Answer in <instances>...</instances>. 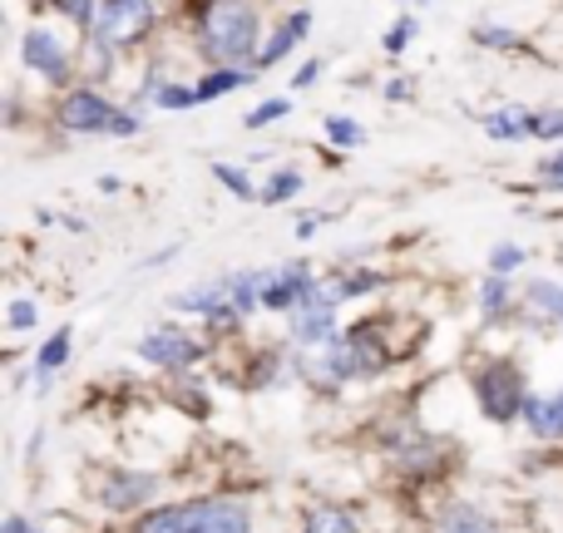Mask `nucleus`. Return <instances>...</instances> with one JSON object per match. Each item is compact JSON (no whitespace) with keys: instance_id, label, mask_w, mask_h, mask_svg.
Listing matches in <instances>:
<instances>
[{"instance_id":"obj_24","label":"nucleus","mask_w":563,"mask_h":533,"mask_svg":"<svg viewBox=\"0 0 563 533\" xmlns=\"http://www.w3.org/2000/svg\"><path fill=\"white\" fill-rule=\"evenodd\" d=\"M213 174H218V184L228 188V193H238V198H263L253 188V178L243 174V168H233V164H213Z\"/></svg>"},{"instance_id":"obj_8","label":"nucleus","mask_w":563,"mask_h":533,"mask_svg":"<svg viewBox=\"0 0 563 533\" xmlns=\"http://www.w3.org/2000/svg\"><path fill=\"white\" fill-rule=\"evenodd\" d=\"M194 533H253L243 499H194Z\"/></svg>"},{"instance_id":"obj_37","label":"nucleus","mask_w":563,"mask_h":533,"mask_svg":"<svg viewBox=\"0 0 563 533\" xmlns=\"http://www.w3.org/2000/svg\"><path fill=\"white\" fill-rule=\"evenodd\" d=\"M0 533H40V529H30L20 514H10V519H5V529H0Z\"/></svg>"},{"instance_id":"obj_14","label":"nucleus","mask_w":563,"mask_h":533,"mask_svg":"<svg viewBox=\"0 0 563 533\" xmlns=\"http://www.w3.org/2000/svg\"><path fill=\"white\" fill-rule=\"evenodd\" d=\"M525 425L534 430L539 440H563V390H554V396H544V400H529Z\"/></svg>"},{"instance_id":"obj_12","label":"nucleus","mask_w":563,"mask_h":533,"mask_svg":"<svg viewBox=\"0 0 563 533\" xmlns=\"http://www.w3.org/2000/svg\"><path fill=\"white\" fill-rule=\"evenodd\" d=\"M485 134L499 138V144H515V138H534V109H525V104L495 109V114H485Z\"/></svg>"},{"instance_id":"obj_35","label":"nucleus","mask_w":563,"mask_h":533,"mask_svg":"<svg viewBox=\"0 0 563 533\" xmlns=\"http://www.w3.org/2000/svg\"><path fill=\"white\" fill-rule=\"evenodd\" d=\"M321 69H327V65H321V59H307V65H301V69H297V79H291V85H297V89L317 85V79H321Z\"/></svg>"},{"instance_id":"obj_9","label":"nucleus","mask_w":563,"mask_h":533,"mask_svg":"<svg viewBox=\"0 0 563 533\" xmlns=\"http://www.w3.org/2000/svg\"><path fill=\"white\" fill-rule=\"evenodd\" d=\"M336 307H321V301H301L297 311H291V341L297 346H327V341H336Z\"/></svg>"},{"instance_id":"obj_19","label":"nucleus","mask_w":563,"mask_h":533,"mask_svg":"<svg viewBox=\"0 0 563 533\" xmlns=\"http://www.w3.org/2000/svg\"><path fill=\"white\" fill-rule=\"evenodd\" d=\"M301 533H361V524L346 514V509L321 504V509H311V514H307V529H301Z\"/></svg>"},{"instance_id":"obj_4","label":"nucleus","mask_w":563,"mask_h":533,"mask_svg":"<svg viewBox=\"0 0 563 533\" xmlns=\"http://www.w3.org/2000/svg\"><path fill=\"white\" fill-rule=\"evenodd\" d=\"M139 356H144L148 366H158V370H188L198 356H203V346H198L188 331H178V326H154L144 341H139Z\"/></svg>"},{"instance_id":"obj_13","label":"nucleus","mask_w":563,"mask_h":533,"mask_svg":"<svg viewBox=\"0 0 563 533\" xmlns=\"http://www.w3.org/2000/svg\"><path fill=\"white\" fill-rule=\"evenodd\" d=\"M178 311H198V317H223L228 307H233V287L228 281H208V287H188L184 297H174Z\"/></svg>"},{"instance_id":"obj_21","label":"nucleus","mask_w":563,"mask_h":533,"mask_svg":"<svg viewBox=\"0 0 563 533\" xmlns=\"http://www.w3.org/2000/svg\"><path fill=\"white\" fill-rule=\"evenodd\" d=\"M509 301H515V281H509V277H495V271H489V277L479 281V311H485V317H499Z\"/></svg>"},{"instance_id":"obj_18","label":"nucleus","mask_w":563,"mask_h":533,"mask_svg":"<svg viewBox=\"0 0 563 533\" xmlns=\"http://www.w3.org/2000/svg\"><path fill=\"white\" fill-rule=\"evenodd\" d=\"M65 360H69V326H59L55 336L40 346V356H35V380H40V386H49V376H55Z\"/></svg>"},{"instance_id":"obj_17","label":"nucleus","mask_w":563,"mask_h":533,"mask_svg":"<svg viewBox=\"0 0 563 533\" xmlns=\"http://www.w3.org/2000/svg\"><path fill=\"white\" fill-rule=\"evenodd\" d=\"M134 533H194V504H164L144 519Z\"/></svg>"},{"instance_id":"obj_28","label":"nucleus","mask_w":563,"mask_h":533,"mask_svg":"<svg viewBox=\"0 0 563 533\" xmlns=\"http://www.w3.org/2000/svg\"><path fill=\"white\" fill-rule=\"evenodd\" d=\"M525 267V253H519L515 243H499L495 253H489V271H495V277H509V271H519Z\"/></svg>"},{"instance_id":"obj_15","label":"nucleus","mask_w":563,"mask_h":533,"mask_svg":"<svg viewBox=\"0 0 563 533\" xmlns=\"http://www.w3.org/2000/svg\"><path fill=\"white\" fill-rule=\"evenodd\" d=\"M440 533H499L495 529V519L485 514V509H475V504H450L445 514H440Z\"/></svg>"},{"instance_id":"obj_25","label":"nucleus","mask_w":563,"mask_h":533,"mask_svg":"<svg viewBox=\"0 0 563 533\" xmlns=\"http://www.w3.org/2000/svg\"><path fill=\"white\" fill-rule=\"evenodd\" d=\"M475 40L479 45H489V49H525V40H519L515 30H505V25H475Z\"/></svg>"},{"instance_id":"obj_30","label":"nucleus","mask_w":563,"mask_h":533,"mask_svg":"<svg viewBox=\"0 0 563 533\" xmlns=\"http://www.w3.org/2000/svg\"><path fill=\"white\" fill-rule=\"evenodd\" d=\"M5 321H10V331H30V326L40 321L35 301H30V297H15V301H10V311H5Z\"/></svg>"},{"instance_id":"obj_16","label":"nucleus","mask_w":563,"mask_h":533,"mask_svg":"<svg viewBox=\"0 0 563 533\" xmlns=\"http://www.w3.org/2000/svg\"><path fill=\"white\" fill-rule=\"evenodd\" d=\"M529 311H534L539 321H554V326H563V287L559 281H529Z\"/></svg>"},{"instance_id":"obj_23","label":"nucleus","mask_w":563,"mask_h":533,"mask_svg":"<svg viewBox=\"0 0 563 533\" xmlns=\"http://www.w3.org/2000/svg\"><path fill=\"white\" fill-rule=\"evenodd\" d=\"M297 193H301V174L297 168H282V174L267 178L263 203H287V198H297Z\"/></svg>"},{"instance_id":"obj_3","label":"nucleus","mask_w":563,"mask_h":533,"mask_svg":"<svg viewBox=\"0 0 563 533\" xmlns=\"http://www.w3.org/2000/svg\"><path fill=\"white\" fill-rule=\"evenodd\" d=\"M475 400L479 410H485L495 425H509L515 415H525V376H519L509 360H495V366H485L475 376Z\"/></svg>"},{"instance_id":"obj_27","label":"nucleus","mask_w":563,"mask_h":533,"mask_svg":"<svg viewBox=\"0 0 563 533\" xmlns=\"http://www.w3.org/2000/svg\"><path fill=\"white\" fill-rule=\"evenodd\" d=\"M154 104L158 109H194L198 104V89H188V85H164L154 95Z\"/></svg>"},{"instance_id":"obj_29","label":"nucleus","mask_w":563,"mask_h":533,"mask_svg":"<svg viewBox=\"0 0 563 533\" xmlns=\"http://www.w3.org/2000/svg\"><path fill=\"white\" fill-rule=\"evenodd\" d=\"M59 10H65L69 20H75L79 30H95V20H99V0H55Z\"/></svg>"},{"instance_id":"obj_22","label":"nucleus","mask_w":563,"mask_h":533,"mask_svg":"<svg viewBox=\"0 0 563 533\" xmlns=\"http://www.w3.org/2000/svg\"><path fill=\"white\" fill-rule=\"evenodd\" d=\"M327 138L336 148H361V144H366V129H361L356 119H346V114H331L327 119Z\"/></svg>"},{"instance_id":"obj_7","label":"nucleus","mask_w":563,"mask_h":533,"mask_svg":"<svg viewBox=\"0 0 563 533\" xmlns=\"http://www.w3.org/2000/svg\"><path fill=\"white\" fill-rule=\"evenodd\" d=\"M20 55H25V65L40 69L49 85H59V79L69 75V49L59 45V40L49 35L45 25H30V30H25V40H20Z\"/></svg>"},{"instance_id":"obj_10","label":"nucleus","mask_w":563,"mask_h":533,"mask_svg":"<svg viewBox=\"0 0 563 533\" xmlns=\"http://www.w3.org/2000/svg\"><path fill=\"white\" fill-rule=\"evenodd\" d=\"M158 495V475H144V469H119V475H109V485H104V504L109 509H139V504H148V499Z\"/></svg>"},{"instance_id":"obj_2","label":"nucleus","mask_w":563,"mask_h":533,"mask_svg":"<svg viewBox=\"0 0 563 533\" xmlns=\"http://www.w3.org/2000/svg\"><path fill=\"white\" fill-rule=\"evenodd\" d=\"M154 0H99V20H95V45L99 49H129L154 30Z\"/></svg>"},{"instance_id":"obj_33","label":"nucleus","mask_w":563,"mask_h":533,"mask_svg":"<svg viewBox=\"0 0 563 533\" xmlns=\"http://www.w3.org/2000/svg\"><path fill=\"white\" fill-rule=\"evenodd\" d=\"M539 178H544L549 188H563V154H554V158H544L539 164Z\"/></svg>"},{"instance_id":"obj_5","label":"nucleus","mask_w":563,"mask_h":533,"mask_svg":"<svg viewBox=\"0 0 563 533\" xmlns=\"http://www.w3.org/2000/svg\"><path fill=\"white\" fill-rule=\"evenodd\" d=\"M311 291H317V277H311L307 263H282L273 271H263V307L273 311H297Z\"/></svg>"},{"instance_id":"obj_1","label":"nucleus","mask_w":563,"mask_h":533,"mask_svg":"<svg viewBox=\"0 0 563 533\" xmlns=\"http://www.w3.org/2000/svg\"><path fill=\"white\" fill-rule=\"evenodd\" d=\"M257 15L253 0H203L198 5V45L218 69H257Z\"/></svg>"},{"instance_id":"obj_11","label":"nucleus","mask_w":563,"mask_h":533,"mask_svg":"<svg viewBox=\"0 0 563 533\" xmlns=\"http://www.w3.org/2000/svg\"><path fill=\"white\" fill-rule=\"evenodd\" d=\"M307 30H311V10H291V15L273 30V40H267V49H263V59H257V69L282 65V59H287L291 49H297L301 40H307Z\"/></svg>"},{"instance_id":"obj_6","label":"nucleus","mask_w":563,"mask_h":533,"mask_svg":"<svg viewBox=\"0 0 563 533\" xmlns=\"http://www.w3.org/2000/svg\"><path fill=\"white\" fill-rule=\"evenodd\" d=\"M114 114L119 109L95 89H69L59 99V129H69V134H99V129L114 124Z\"/></svg>"},{"instance_id":"obj_31","label":"nucleus","mask_w":563,"mask_h":533,"mask_svg":"<svg viewBox=\"0 0 563 533\" xmlns=\"http://www.w3.org/2000/svg\"><path fill=\"white\" fill-rule=\"evenodd\" d=\"M291 114V99H267V104H257L253 114H247V129H263L273 124V119H287Z\"/></svg>"},{"instance_id":"obj_32","label":"nucleus","mask_w":563,"mask_h":533,"mask_svg":"<svg viewBox=\"0 0 563 533\" xmlns=\"http://www.w3.org/2000/svg\"><path fill=\"white\" fill-rule=\"evenodd\" d=\"M416 35V15H400L396 25L386 30V40H380V45H386V55H400V49H406V40Z\"/></svg>"},{"instance_id":"obj_34","label":"nucleus","mask_w":563,"mask_h":533,"mask_svg":"<svg viewBox=\"0 0 563 533\" xmlns=\"http://www.w3.org/2000/svg\"><path fill=\"white\" fill-rule=\"evenodd\" d=\"M109 134H119V138L139 134V119H134V109H119V114H114V124H109Z\"/></svg>"},{"instance_id":"obj_20","label":"nucleus","mask_w":563,"mask_h":533,"mask_svg":"<svg viewBox=\"0 0 563 533\" xmlns=\"http://www.w3.org/2000/svg\"><path fill=\"white\" fill-rule=\"evenodd\" d=\"M253 79V69H213L208 79H198V104H213L218 95H228V89H238V85H247Z\"/></svg>"},{"instance_id":"obj_36","label":"nucleus","mask_w":563,"mask_h":533,"mask_svg":"<svg viewBox=\"0 0 563 533\" xmlns=\"http://www.w3.org/2000/svg\"><path fill=\"white\" fill-rule=\"evenodd\" d=\"M386 99H410V79H390V85H386Z\"/></svg>"},{"instance_id":"obj_26","label":"nucleus","mask_w":563,"mask_h":533,"mask_svg":"<svg viewBox=\"0 0 563 533\" xmlns=\"http://www.w3.org/2000/svg\"><path fill=\"white\" fill-rule=\"evenodd\" d=\"M534 138L563 144V109H534Z\"/></svg>"}]
</instances>
